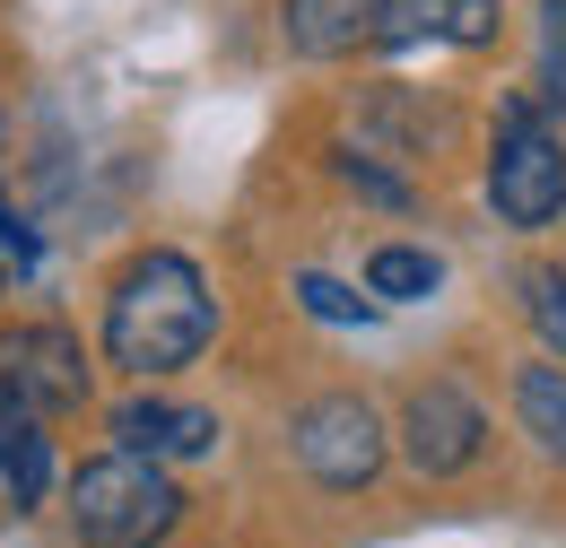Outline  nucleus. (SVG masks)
Segmentation results:
<instances>
[{
    "instance_id": "3",
    "label": "nucleus",
    "mask_w": 566,
    "mask_h": 548,
    "mask_svg": "<svg viewBox=\"0 0 566 548\" xmlns=\"http://www.w3.org/2000/svg\"><path fill=\"white\" fill-rule=\"evenodd\" d=\"M480 192H489L496 226H514V235H549L566 218V139L541 96H505L496 105Z\"/></svg>"
},
{
    "instance_id": "11",
    "label": "nucleus",
    "mask_w": 566,
    "mask_h": 548,
    "mask_svg": "<svg viewBox=\"0 0 566 548\" xmlns=\"http://www.w3.org/2000/svg\"><path fill=\"white\" fill-rule=\"evenodd\" d=\"M0 479L18 505H44V487H53V444L35 435V410L0 383Z\"/></svg>"
},
{
    "instance_id": "5",
    "label": "nucleus",
    "mask_w": 566,
    "mask_h": 548,
    "mask_svg": "<svg viewBox=\"0 0 566 548\" xmlns=\"http://www.w3.org/2000/svg\"><path fill=\"white\" fill-rule=\"evenodd\" d=\"M392 444L419 479H471L489 462V410L453 383V375H427L401 392V418H392Z\"/></svg>"
},
{
    "instance_id": "13",
    "label": "nucleus",
    "mask_w": 566,
    "mask_h": 548,
    "mask_svg": "<svg viewBox=\"0 0 566 548\" xmlns=\"http://www.w3.org/2000/svg\"><path fill=\"white\" fill-rule=\"evenodd\" d=\"M287 287H296V305H305L314 323H332V331H366V323L384 314L375 296H357V287H340V278H323V271H296Z\"/></svg>"
},
{
    "instance_id": "14",
    "label": "nucleus",
    "mask_w": 566,
    "mask_h": 548,
    "mask_svg": "<svg viewBox=\"0 0 566 548\" xmlns=\"http://www.w3.org/2000/svg\"><path fill=\"white\" fill-rule=\"evenodd\" d=\"M523 323H532V340L566 357V271L558 262H541V271H523Z\"/></svg>"
},
{
    "instance_id": "4",
    "label": "nucleus",
    "mask_w": 566,
    "mask_h": 548,
    "mask_svg": "<svg viewBox=\"0 0 566 548\" xmlns=\"http://www.w3.org/2000/svg\"><path fill=\"white\" fill-rule=\"evenodd\" d=\"M287 453H296V471L323 487V496H357V487L384 479L392 426L375 418L366 392H314V401H296V418H287Z\"/></svg>"
},
{
    "instance_id": "10",
    "label": "nucleus",
    "mask_w": 566,
    "mask_h": 548,
    "mask_svg": "<svg viewBox=\"0 0 566 548\" xmlns=\"http://www.w3.org/2000/svg\"><path fill=\"white\" fill-rule=\"evenodd\" d=\"M514 426L532 435V453L549 462V471H566V357H532L523 375H514Z\"/></svg>"
},
{
    "instance_id": "16",
    "label": "nucleus",
    "mask_w": 566,
    "mask_h": 548,
    "mask_svg": "<svg viewBox=\"0 0 566 548\" xmlns=\"http://www.w3.org/2000/svg\"><path fill=\"white\" fill-rule=\"evenodd\" d=\"M332 166H340V183H349L357 201L410 209V183H401V175H384V166H375V157H366V148H340V157H332Z\"/></svg>"
},
{
    "instance_id": "6",
    "label": "nucleus",
    "mask_w": 566,
    "mask_h": 548,
    "mask_svg": "<svg viewBox=\"0 0 566 548\" xmlns=\"http://www.w3.org/2000/svg\"><path fill=\"white\" fill-rule=\"evenodd\" d=\"M0 383L35 418H71V410H87V348L62 323H27V331H9V348H0Z\"/></svg>"
},
{
    "instance_id": "7",
    "label": "nucleus",
    "mask_w": 566,
    "mask_h": 548,
    "mask_svg": "<svg viewBox=\"0 0 566 548\" xmlns=\"http://www.w3.org/2000/svg\"><path fill=\"white\" fill-rule=\"evenodd\" d=\"M505 27V0H384L375 18V53H419V44H453L480 53Z\"/></svg>"
},
{
    "instance_id": "2",
    "label": "nucleus",
    "mask_w": 566,
    "mask_h": 548,
    "mask_svg": "<svg viewBox=\"0 0 566 548\" xmlns=\"http://www.w3.org/2000/svg\"><path fill=\"white\" fill-rule=\"evenodd\" d=\"M62 514H71V531L87 548H166L184 531V487H175L166 462L114 444V453H96V462L71 471Z\"/></svg>"
},
{
    "instance_id": "8",
    "label": "nucleus",
    "mask_w": 566,
    "mask_h": 548,
    "mask_svg": "<svg viewBox=\"0 0 566 548\" xmlns=\"http://www.w3.org/2000/svg\"><path fill=\"white\" fill-rule=\"evenodd\" d=\"M114 444H132L148 462H210L218 453V410H192V401H157V392H132V401H114Z\"/></svg>"
},
{
    "instance_id": "9",
    "label": "nucleus",
    "mask_w": 566,
    "mask_h": 548,
    "mask_svg": "<svg viewBox=\"0 0 566 548\" xmlns=\"http://www.w3.org/2000/svg\"><path fill=\"white\" fill-rule=\"evenodd\" d=\"M384 0H280V44L296 62H349L357 44H375Z\"/></svg>"
},
{
    "instance_id": "17",
    "label": "nucleus",
    "mask_w": 566,
    "mask_h": 548,
    "mask_svg": "<svg viewBox=\"0 0 566 548\" xmlns=\"http://www.w3.org/2000/svg\"><path fill=\"white\" fill-rule=\"evenodd\" d=\"M0 157H9V114H0Z\"/></svg>"
},
{
    "instance_id": "18",
    "label": "nucleus",
    "mask_w": 566,
    "mask_h": 548,
    "mask_svg": "<svg viewBox=\"0 0 566 548\" xmlns=\"http://www.w3.org/2000/svg\"><path fill=\"white\" fill-rule=\"evenodd\" d=\"M0 278H9V262H0Z\"/></svg>"
},
{
    "instance_id": "1",
    "label": "nucleus",
    "mask_w": 566,
    "mask_h": 548,
    "mask_svg": "<svg viewBox=\"0 0 566 548\" xmlns=\"http://www.w3.org/2000/svg\"><path fill=\"white\" fill-rule=\"evenodd\" d=\"M218 340V296L192 253H166L148 244L123 271L105 278V357L132 375V383H166L184 375L201 348Z\"/></svg>"
},
{
    "instance_id": "15",
    "label": "nucleus",
    "mask_w": 566,
    "mask_h": 548,
    "mask_svg": "<svg viewBox=\"0 0 566 548\" xmlns=\"http://www.w3.org/2000/svg\"><path fill=\"white\" fill-rule=\"evenodd\" d=\"M532 96L566 114V0H541V53H532Z\"/></svg>"
},
{
    "instance_id": "12",
    "label": "nucleus",
    "mask_w": 566,
    "mask_h": 548,
    "mask_svg": "<svg viewBox=\"0 0 566 548\" xmlns=\"http://www.w3.org/2000/svg\"><path fill=\"white\" fill-rule=\"evenodd\" d=\"M436 287H444V262H436L427 244H375V253H366V296H375V305H419Z\"/></svg>"
}]
</instances>
